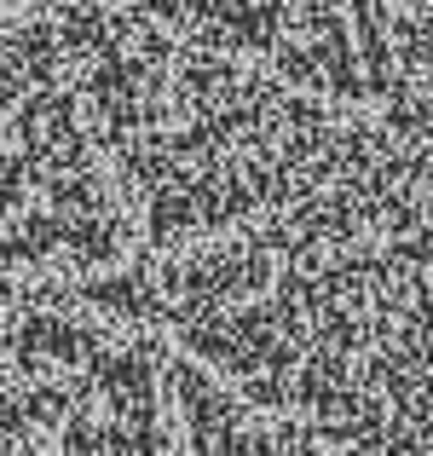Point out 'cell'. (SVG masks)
<instances>
[{
	"instance_id": "cell-1",
	"label": "cell",
	"mask_w": 433,
	"mask_h": 456,
	"mask_svg": "<svg viewBox=\"0 0 433 456\" xmlns=\"http://www.w3.org/2000/svg\"><path fill=\"white\" fill-rule=\"evenodd\" d=\"M353 116L433 139V0H134Z\"/></svg>"
},
{
	"instance_id": "cell-2",
	"label": "cell",
	"mask_w": 433,
	"mask_h": 456,
	"mask_svg": "<svg viewBox=\"0 0 433 456\" xmlns=\"http://www.w3.org/2000/svg\"><path fill=\"white\" fill-rule=\"evenodd\" d=\"M23 6H35V0H0V18H12V12H23Z\"/></svg>"
}]
</instances>
